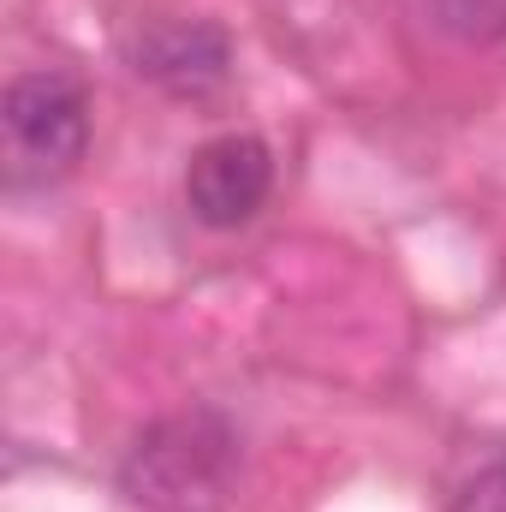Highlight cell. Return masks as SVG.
<instances>
[{
  "label": "cell",
  "instance_id": "1",
  "mask_svg": "<svg viewBox=\"0 0 506 512\" xmlns=\"http://www.w3.org/2000/svg\"><path fill=\"white\" fill-rule=\"evenodd\" d=\"M120 495L137 512H233L239 429L215 405L155 417L120 459Z\"/></svg>",
  "mask_w": 506,
  "mask_h": 512
},
{
  "label": "cell",
  "instance_id": "2",
  "mask_svg": "<svg viewBox=\"0 0 506 512\" xmlns=\"http://www.w3.org/2000/svg\"><path fill=\"white\" fill-rule=\"evenodd\" d=\"M90 149V96L66 72H24L0 96V161L12 191L60 185Z\"/></svg>",
  "mask_w": 506,
  "mask_h": 512
},
{
  "label": "cell",
  "instance_id": "3",
  "mask_svg": "<svg viewBox=\"0 0 506 512\" xmlns=\"http://www.w3.org/2000/svg\"><path fill=\"white\" fill-rule=\"evenodd\" d=\"M126 66L173 102H209L233 78V36L209 18H143L120 42Z\"/></svg>",
  "mask_w": 506,
  "mask_h": 512
},
{
  "label": "cell",
  "instance_id": "4",
  "mask_svg": "<svg viewBox=\"0 0 506 512\" xmlns=\"http://www.w3.org/2000/svg\"><path fill=\"white\" fill-rule=\"evenodd\" d=\"M274 191V155L256 131H221L191 149L185 161V203L203 227L233 233L245 227Z\"/></svg>",
  "mask_w": 506,
  "mask_h": 512
},
{
  "label": "cell",
  "instance_id": "5",
  "mask_svg": "<svg viewBox=\"0 0 506 512\" xmlns=\"http://www.w3.org/2000/svg\"><path fill=\"white\" fill-rule=\"evenodd\" d=\"M429 18H435V30H447L453 42H471V48L506 42V0H429Z\"/></svg>",
  "mask_w": 506,
  "mask_h": 512
},
{
  "label": "cell",
  "instance_id": "6",
  "mask_svg": "<svg viewBox=\"0 0 506 512\" xmlns=\"http://www.w3.org/2000/svg\"><path fill=\"white\" fill-rule=\"evenodd\" d=\"M453 512H506V459H495L489 471H477L453 495Z\"/></svg>",
  "mask_w": 506,
  "mask_h": 512
}]
</instances>
